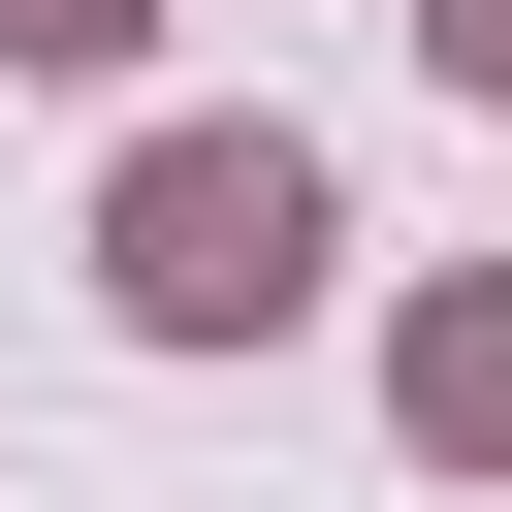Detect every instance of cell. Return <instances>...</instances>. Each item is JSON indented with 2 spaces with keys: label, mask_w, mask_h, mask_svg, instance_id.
<instances>
[{
  "label": "cell",
  "mask_w": 512,
  "mask_h": 512,
  "mask_svg": "<svg viewBox=\"0 0 512 512\" xmlns=\"http://www.w3.org/2000/svg\"><path fill=\"white\" fill-rule=\"evenodd\" d=\"M384 416H416V480H512V256H448L384 320Z\"/></svg>",
  "instance_id": "obj_2"
},
{
  "label": "cell",
  "mask_w": 512,
  "mask_h": 512,
  "mask_svg": "<svg viewBox=\"0 0 512 512\" xmlns=\"http://www.w3.org/2000/svg\"><path fill=\"white\" fill-rule=\"evenodd\" d=\"M320 256H352L320 128H128V160H96V288H128V352H256V320H320Z\"/></svg>",
  "instance_id": "obj_1"
},
{
  "label": "cell",
  "mask_w": 512,
  "mask_h": 512,
  "mask_svg": "<svg viewBox=\"0 0 512 512\" xmlns=\"http://www.w3.org/2000/svg\"><path fill=\"white\" fill-rule=\"evenodd\" d=\"M0 64H32V96H128V64H160V0H0Z\"/></svg>",
  "instance_id": "obj_3"
},
{
  "label": "cell",
  "mask_w": 512,
  "mask_h": 512,
  "mask_svg": "<svg viewBox=\"0 0 512 512\" xmlns=\"http://www.w3.org/2000/svg\"><path fill=\"white\" fill-rule=\"evenodd\" d=\"M416 64H448V96H512V0H416Z\"/></svg>",
  "instance_id": "obj_4"
}]
</instances>
